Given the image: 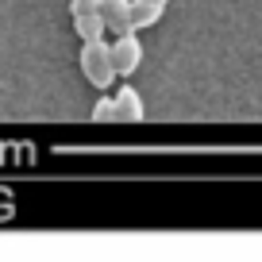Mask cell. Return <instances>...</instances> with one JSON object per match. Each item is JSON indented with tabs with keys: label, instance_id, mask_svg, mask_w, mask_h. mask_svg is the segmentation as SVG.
I'll list each match as a JSON object with an SVG mask.
<instances>
[{
	"label": "cell",
	"instance_id": "obj_1",
	"mask_svg": "<svg viewBox=\"0 0 262 262\" xmlns=\"http://www.w3.org/2000/svg\"><path fill=\"white\" fill-rule=\"evenodd\" d=\"M81 74L89 85L108 89L116 81V62H112V42L104 39H85L81 42Z\"/></svg>",
	"mask_w": 262,
	"mask_h": 262
},
{
	"label": "cell",
	"instance_id": "obj_2",
	"mask_svg": "<svg viewBox=\"0 0 262 262\" xmlns=\"http://www.w3.org/2000/svg\"><path fill=\"white\" fill-rule=\"evenodd\" d=\"M70 16H74V31L81 39H104V16H100V0H70Z\"/></svg>",
	"mask_w": 262,
	"mask_h": 262
},
{
	"label": "cell",
	"instance_id": "obj_3",
	"mask_svg": "<svg viewBox=\"0 0 262 262\" xmlns=\"http://www.w3.org/2000/svg\"><path fill=\"white\" fill-rule=\"evenodd\" d=\"M112 62H116V77H131L135 70H139V62H143V42H139V35H135V31L116 35V42H112Z\"/></svg>",
	"mask_w": 262,
	"mask_h": 262
},
{
	"label": "cell",
	"instance_id": "obj_4",
	"mask_svg": "<svg viewBox=\"0 0 262 262\" xmlns=\"http://www.w3.org/2000/svg\"><path fill=\"white\" fill-rule=\"evenodd\" d=\"M100 16H104V27L112 35L135 31L131 27V0H100Z\"/></svg>",
	"mask_w": 262,
	"mask_h": 262
},
{
	"label": "cell",
	"instance_id": "obj_5",
	"mask_svg": "<svg viewBox=\"0 0 262 262\" xmlns=\"http://www.w3.org/2000/svg\"><path fill=\"white\" fill-rule=\"evenodd\" d=\"M143 116H147V108H143L139 89L123 85V89L116 93V123H139Z\"/></svg>",
	"mask_w": 262,
	"mask_h": 262
},
{
	"label": "cell",
	"instance_id": "obj_6",
	"mask_svg": "<svg viewBox=\"0 0 262 262\" xmlns=\"http://www.w3.org/2000/svg\"><path fill=\"white\" fill-rule=\"evenodd\" d=\"M166 0H131V27L143 31V27H155L162 19Z\"/></svg>",
	"mask_w": 262,
	"mask_h": 262
},
{
	"label": "cell",
	"instance_id": "obj_7",
	"mask_svg": "<svg viewBox=\"0 0 262 262\" xmlns=\"http://www.w3.org/2000/svg\"><path fill=\"white\" fill-rule=\"evenodd\" d=\"M93 123H116V97H100L93 104Z\"/></svg>",
	"mask_w": 262,
	"mask_h": 262
}]
</instances>
